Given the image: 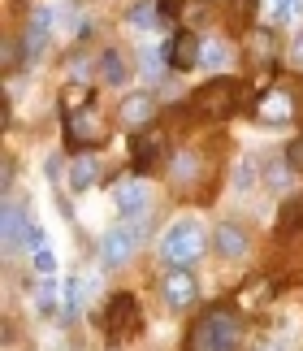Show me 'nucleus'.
Wrapping results in <instances>:
<instances>
[{
	"label": "nucleus",
	"instance_id": "1",
	"mask_svg": "<svg viewBox=\"0 0 303 351\" xmlns=\"http://www.w3.org/2000/svg\"><path fill=\"white\" fill-rule=\"evenodd\" d=\"M239 339H243L239 308L217 304V308H208V313L195 321V330L186 334V351H234Z\"/></svg>",
	"mask_w": 303,
	"mask_h": 351
},
{
	"label": "nucleus",
	"instance_id": "2",
	"mask_svg": "<svg viewBox=\"0 0 303 351\" xmlns=\"http://www.w3.org/2000/svg\"><path fill=\"white\" fill-rule=\"evenodd\" d=\"M239 100H243V83L230 74H217L191 96V113L199 121H226V117L239 113Z\"/></svg>",
	"mask_w": 303,
	"mask_h": 351
},
{
	"label": "nucleus",
	"instance_id": "3",
	"mask_svg": "<svg viewBox=\"0 0 303 351\" xmlns=\"http://www.w3.org/2000/svg\"><path fill=\"white\" fill-rule=\"evenodd\" d=\"M204 243H208V239H204V226L199 221H191V217L186 221H173L169 230L160 234V261L173 265V269H191L204 256Z\"/></svg>",
	"mask_w": 303,
	"mask_h": 351
},
{
	"label": "nucleus",
	"instance_id": "4",
	"mask_svg": "<svg viewBox=\"0 0 303 351\" xmlns=\"http://www.w3.org/2000/svg\"><path fill=\"white\" fill-rule=\"evenodd\" d=\"M100 326H104V334H108L113 343H121V339H134V334L143 330L139 300H134L130 291L113 295V300H108V308H104V317H100Z\"/></svg>",
	"mask_w": 303,
	"mask_h": 351
},
{
	"label": "nucleus",
	"instance_id": "5",
	"mask_svg": "<svg viewBox=\"0 0 303 351\" xmlns=\"http://www.w3.org/2000/svg\"><path fill=\"white\" fill-rule=\"evenodd\" d=\"M104 117L95 109H78V113H65V147L74 152H87V147H104Z\"/></svg>",
	"mask_w": 303,
	"mask_h": 351
},
{
	"label": "nucleus",
	"instance_id": "6",
	"mask_svg": "<svg viewBox=\"0 0 303 351\" xmlns=\"http://www.w3.org/2000/svg\"><path fill=\"white\" fill-rule=\"evenodd\" d=\"M160 300H165L169 313H186V308H195V300H199L195 278H191L186 269L165 265V274H160Z\"/></svg>",
	"mask_w": 303,
	"mask_h": 351
},
{
	"label": "nucleus",
	"instance_id": "7",
	"mask_svg": "<svg viewBox=\"0 0 303 351\" xmlns=\"http://www.w3.org/2000/svg\"><path fill=\"white\" fill-rule=\"evenodd\" d=\"M134 247H139V234L130 230V221H121V226H113V230L100 234V265L121 269L134 256Z\"/></svg>",
	"mask_w": 303,
	"mask_h": 351
},
{
	"label": "nucleus",
	"instance_id": "8",
	"mask_svg": "<svg viewBox=\"0 0 303 351\" xmlns=\"http://www.w3.org/2000/svg\"><path fill=\"white\" fill-rule=\"evenodd\" d=\"M199 52H204V44H199L195 31H173V39L165 44V65H169L173 74H186V70L199 65Z\"/></svg>",
	"mask_w": 303,
	"mask_h": 351
},
{
	"label": "nucleus",
	"instance_id": "9",
	"mask_svg": "<svg viewBox=\"0 0 303 351\" xmlns=\"http://www.w3.org/2000/svg\"><path fill=\"white\" fill-rule=\"evenodd\" d=\"M291 117H295V96L286 87H269L256 100V121H265V126H286Z\"/></svg>",
	"mask_w": 303,
	"mask_h": 351
},
{
	"label": "nucleus",
	"instance_id": "10",
	"mask_svg": "<svg viewBox=\"0 0 303 351\" xmlns=\"http://www.w3.org/2000/svg\"><path fill=\"white\" fill-rule=\"evenodd\" d=\"M113 204L121 208V217H147V213H152V195H147V186H143V182L126 178V182H117Z\"/></svg>",
	"mask_w": 303,
	"mask_h": 351
},
{
	"label": "nucleus",
	"instance_id": "11",
	"mask_svg": "<svg viewBox=\"0 0 303 351\" xmlns=\"http://www.w3.org/2000/svg\"><path fill=\"white\" fill-rule=\"evenodd\" d=\"M247 61H252L256 70H273V65H278V39H273L269 26L247 31Z\"/></svg>",
	"mask_w": 303,
	"mask_h": 351
},
{
	"label": "nucleus",
	"instance_id": "12",
	"mask_svg": "<svg viewBox=\"0 0 303 351\" xmlns=\"http://www.w3.org/2000/svg\"><path fill=\"white\" fill-rule=\"evenodd\" d=\"M156 117V100L147 96V91H134V96H126L117 104V121L126 130H139V126H147V121Z\"/></svg>",
	"mask_w": 303,
	"mask_h": 351
},
{
	"label": "nucleus",
	"instance_id": "13",
	"mask_svg": "<svg viewBox=\"0 0 303 351\" xmlns=\"http://www.w3.org/2000/svg\"><path fill=\"white\" fill-rule=\"evenodd\" d=\"M213 247L217 256H226V261H239V256H247V247H252V239H247L243 226H234V221H221L213 230Z\"/></svg>",
	"mask_w": 303,
	"mask_h": 351
},
{
	"label": "nucleus",
	"instance_id": "14",
	"mask_svg": "<svg viewBox=\"0 0 303 351\" xmlns=\"http://www.w3.org/2000/svg\"><path fill=\"white\" fill-rule=\"evenodd\" d=\"M160 134L156 130H143V134H134L130 139V165H134V173H147L152 165L160 160Z\"/></svg>",
	"mask_w": 303,
	"mask_h": 351
},
{
	"label": "nucleus",
	"instance_id": "15",
	"mask_svg": "<svg viewBox=\"0 0 303 351\" xmlns=\"http://www.w3.org/2000/svg\"><path fill=\"white\" fill-rule=\"evenodd\" d=\"M199 169H204V156L186 147V152H178V156L169 160V182H173V186H191V182L199 178Z\"/></svg>",
	"mask_w": 303,
	"mask_h": 351
},
{
	"label": "nucleus",
	"instance_id": "16",
	"mask_svg": "<svg viewBox=\"0 0 303 351\" xmlns=\"http://www.w3.org/2000/svg\"><path fill=\"white\" fill-rule=\"evenodd\" d=\"M44 44H48V13L39 9V13H35V22L26 26V35H22V61L31 65L39 52H44Z\"/></svg>",
	"mask_w": 303,
	"mask_h": 351
},
{
	"label": "nucleus",
	"instance_id": "17",
	"mask_svg": "<svg viewBox=\"0 0 303 351\" xmlns=\"http://www.w3.org/2000/svg\"><path fill=\"white\" fill-rule=\"evenodd\" d=\"M95 70H100V78H104L108 87H121V83L130 78V70H126V57H121L117 48H104V52H100V61H95Z\"/></svg>",
	"mask_w": 303,
	"mask_h": 351
},
{
	"label": "nucleus",
	"instance_id": "18",
	"mask_svg": "<svg viewBox=\"0 0 303 351\" xmlns=\"http://www.w3.org/2000/svg\"><path fill=\"white\" fill-rule=\"evenodd\" d=\"M199 65H204V70H230V65H234V52L221 44V39H208L204 52H199Z\"/></svg>",
	"mask_w": 303,
	"mask_h": 351
},
{
	"label": "nucleus",
	"instance_id": "19",
	"mask_svg": "<svg viewBox=\"0 0 303 351\" xmlns=\"http://www.w3.org/2000/svg\"><path fill=\"white\" fill-rule=\"evenodd\" d=\"M178 18H182V31H195V26H204L213 18V5L208 0H182V13H178Z\"/></svg>",
	"mask_w": 303,
	"mask_h": 351
},
{
	"label": "nucleus",
	"instance_id": "20",
	"mask_svg": "<svg viewBox=\"0 0 303 351\" xmlns=\"http://www.w3.org/2000/svg\"><path fill=\"white\" fill-rule=\"evenodd\" d=\"M78 109H91V87L87 83H70L61 91V113H78Z\"/></svg>",
	"mask_w": 303,
	"mask_h": 351
},
{
	"label": "nucleus",
	"instance_id": "21",
	"mask_svg": "<svg viewBox=\"0 0 303 351\" xmlns=\"http://www.w3.org/2000/svg\"><path fill=\"white\" fill-rule=\"evenodd\" d=\"M278 230L282 234H303V195L291 199V204L278 213Z\"/></svg>",
	"mask_w": 303,
	"mask_h": 351
},
{
	"label": "nucleus",
	"instance_id": "22",
	"mask_svg": "<svg viewBox=\"0 0 303 351\" xmlns=\"http://www.w3.org/2000/svg\"><path fill=\"white\" fill-rule=\"evenodd\" d=\"M70 186L74 191H87V186H95V160L91 156H78L70 165Z\"/></svg>",
	"mask_w": 303,
	"mask_h": 351
},
{
	"label": "nucleus",
	"instance_id": "23",
	"mask_svg": "<svg viewBox=\"0 0 303 351\" xmlns=\"http://www.w3.org/2000/svg\"><path fill=\"white\" fill-rule=\"evenodd\" d=\"M291 173H295V169L286 165V156H282V160H269V165H265V182L273 186V191H282V186L291 182Z\"/></svg>",
	"mask_w": 303,
	"mask_h": 351
},
{
	"label": "nucleus",
	"instance_id": "24",
	"mask_svg": "<svg viewBox=\"0 0 303 351\" xmlns=\"http://www.w3.org/2000/svg\"><path fill=\"white\" fill-rule=\"evenodd\" d=\"M126 22H130V26H139V31H152V26H156V9H152V0L134 5V9L126 13Z\"/></svg>",
	"mask_w": 303,
	"mask_h": 351
},
{
	"label": "nucleus",
	"instance_id": "25",
	"mask_svg": "<svg viewBox=\"0 0 303 351\" xmlns=\"http://www.w3.org/2000/svg\"><path fill=\"white\" fill-rule=\"evenodd\" d=\"M260 5H265V0H230V22H234V26H247Z\"/></svg>",
	"mask_w": 303,
	"mask_h": 351
},
{
	"label": "nucleus",
	"instance_id": "26",
	"mask_svg": "<svg viewBox=\"0 0 303 351\" xmlns=\"http://www.w3.org/2000/svg\"><path fill=\"white\" fill-rule=\"evenodd\" d=\"M265 9H269L273 22H286V18H295V13L303 9V0H265Z\"/></svg>",
	"mask_w": 303,
	"mask_h": 351
},
{
	"label": "nucleus",
	"instance_id": "27",
	"mask_svg": "<svg viewBox=\"0 0 303 351\" xmlns=\"http://www.w3.org/2000/svg\"><path fill=\"white\" fill-rule=\"evenodd\" d=\"M18 247H26V252H39V247H44V230H39L31 217H26V226H22V243H18Z\"/></svg>",
	"mask_w": 303,
	"mask_h": 351
},
{
	"label": "nucleus",
	"instance_id": "28",
	"mask_svg": "<svg viewBox=\"0 0 303 351\" xmlns=\"http://www.w3.org/2000/svg\"><path fill=\"white\" fill-rule=\"evenodd\" d=\"M160 65H165V52H152V48H143V74H147V78H160V74H165Z\"/></svg>",
	"mask_w": 303,
	"mask_h": 351
},
{
	"label": "nucleus",
	"instance_id": "29",
	"mask_svg": "<svg viewBox=\"0 0 303 351\" xmlns=\"http://www.w3.org/2000/svg\"><path fill=\"white\" fill-rule=\"evenodd\" d=\"M286 165H291L295 173H303V134H299V139H291V143H286Z\"/></svg>",
	"mask_w": 303,
	"mask_h": 351
},
{
	"label": "nucleus",
	"instance_id": "30",
	"mask_svg": "<svg viewBox=\"0 0 303 351\" xmlns=\"http://www.w3.org/2000/svg\"><path fill=\"white\" fill-rule=\"evenodd\" d=\"M291 65L303 74V31H295V39H291Z\"/></svg>",
	"mask_w": 303,
	"mask_h": 351
},
{
	"label": "nucleus",
	"instance_id": "31",
	"mask_svg": "<svg viewBox=\"0 0 303 351\" xmlns=\"http://www.w3.org/2000/svg\"><path fill=\"white\" fill-rule=\"evenodd\" d=\"M35 269H39V274H52V269H57V261H52V252H44V247H39V252H35Z\"/></svg>",
	"mask_w": 303,
	"mask_h": 351
},
{
	"label": "nucleus",
	"instance_id": "32",
	"mask_svg": "<svg viewBox=\"0 0 303 351\" xmlns=\"http://www.w3.org/2000/svg\"><path fill=\"white\" fill-rule=\"evenodd\" d=\"M273 351H282V343H278V347H273Z\"/></svg>",
	"mask_w": 303,
	"mask_h": 351
}]
</instances>
